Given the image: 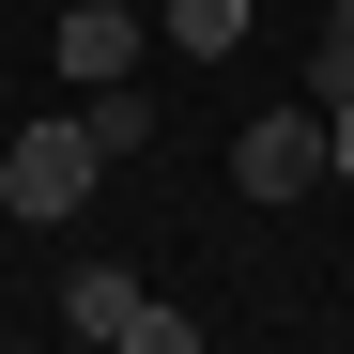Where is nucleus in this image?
Listing matches in <instances>:
<instances>
[{
    "label": "nucleus",
    "instance_id": "obj_1",
    "mask_svg": "<svg viewBox=\"0 0 354 354\" xmlns=\"http://www.w3.org/2000/svg\"><path fill=\"white\" fill-rule=\"evenodd\" d=\"M93 169H108L93 124H31V139H0V201H16V216H77Z\"/></svg>",
    "mask_w": 354,
    "mask_h": 354
},
{
    "label": "nucleus",
    "instance_id": "obj_2",
    "mask_svg": "<svg viewBox=\"0 0 354 354\" xmlns=\"http://www.w3.org/2000/svg\"><path fill=\"white\" fill-rule=\"evenodd\" d=\"M324 169H339V139H324V108H262V124L231 139V185H247V201H308Z\"/></svg>",
    "mask_w": 354,
    "mask_h": 354
},
{
    "label": "nucleus",
    "instance_id": "obj_3",
    "mask_svg": "<svg viewBox=\"0 0 354 354\" xmlns=\"http://www.w3.org/2000/svg\"><path fill=\"white\" fill-rule=\"evenodd\" d=\"M139 31H154V0H77L46 46H62V77H77V93H108V77L139 62Z\"/></svg>",
    "mask_w": 354,
    "mask_h": 354
},
{
    "label": "nucleus",
    "instance_id": "obj_4",
    "mask_svg": "<svg viewBox=\"0 0 354 354\" xmlns=\"http://www.w3.org/2000/svg\"><path fill=\"white\" fill-rule=\"evenodd\" d=\"M62 308H77V339H124V324L154 308V292H139L124 262H93V277H62Z\"/></svg>",
    "mask_w": 354,
    "mask_h": 354
},
{
    "label": "nucleus",
    "instance_id": "obj_5",
    "mask_svg": "<svg viewBox=\"0 0 354 354\" xmlns=\"http://www.w3.org/2000/svg\"><path fill=\"white\" fill-rule=\"evenodd\" d=\"M154 31H169V46H201V62H216V46L247 31V0H154Z\"/></svg>",
    "mask_w": 354,
    "mask_h": 354
},
{
    "label": "nucleus",
    "instance_id": "obj_6",
    "mask_svg": "<svg viewBox=\"0 0 354 354\" xmlns=\"http://www.w3.org/2000/svg\"><path fill=\"white\" fill-rule=\"evenodd\" d=\"M77 124H93V139H108V154H139V139H154V108H139V93H124V77H108V93H93V108H77Z\"/></svg>",
    "mask_w": 354,
    "mask_h": 354
},
{
    "label": "nucleus",
    "instance_id": "obj_7",
    "mask_svg": "<svg viewBox=\"0 0 354 354\" xmlns=\"http://www.w3.org/2000/svg\"><path fill=\"white\" fill-rule=\"evenodd\" d=\"M108 354H201V324H185V308H139V324L108 339Z\"/></svg>",
    "mask_w": 354,
    "mask_h": 354
},
{
    "label": "nucleus",
    "instance_id": "obj_8",
    "mask_svg": "<svg viewBox=\"0 0 354 354\" xmlns=\"http://www.w3.org/2000/svg\"><path fill=\"white\" fill-rule=\"evenodd\" d=\"M324 139H339V185H354V93H339V108H324Z\"/></svg>",
    "mask_w": 354,
    "mask_h": 354
},
{
    "label": "nucleus",
    "instance_id": "obj_9",
    "mask_svg": "<svg viewBox=\"0 0 354 354\" xmlns=\"http://www.w3.org/2000/svg\"><path fill=\"white\" fill-rule=\"evenodd\" d=\"M339 16H354V0H339Z\"/></svg>",
    "mask_w": 354,
    "mask_h": 354
}]
</instances>
